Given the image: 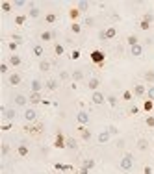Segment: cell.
Listing matches in <instances>:
<instances>
[{
	"label": "cell",
	"instance_id": "cell-38",
	"mask_svg": "<svg viewBox=\"0 0 154 174\" xmlns=\"http://www.w3.org/2000/svg\"><path fill=\"white\" fill-rule=\"evenodd\" d=\"M24 22H26V15H17L15 17V24L17 26H23Z\"/></svg>",
	"mask_w": 154,
	"mask_h": 174
},
{
	"label": "cell",
	"instance_id": "cell-32",
	"mask_svg": "<svg viewBox=\"0 0 154 174\" xmlns=\"http://www.w3.org/2000/svg\"><path fill=\"white\" fill-rule=\"evenodd\" d=\"M82 167H84V169H89V170H91V169L95 167V159H84V161H82Z\"/></svg>",
	"mask_w": 154,
	"mask_h": 174
},
{
	"label": "cell",
	"instance_id": "cell-58",
	"mask_svg": "<svg viewBox=\"0 0 154 174\" xmlns=\"http://www.w3.org/2000/svg\"><path fill=\"white\" fill-rule=\"evenodd\" d=\"M143 174H152V167H145V169H143Z\"/></svg>",
	"mask_w": 154,
	"mask_h": 174
},
{
	"label": "cell",
	"instance_id": "cell-34",
	"mask_svg": "<svg viewBox=\"0 0 154 174\" xmlns=\"http://www.w3.org/2000/svg\"><path fill=\"white\" fill-rule=\"evenodd\" d=\"M71 32H72V34H80V32H82V24L80 22H72L71 24Z\"/></svg>",
	"mask_w": 154,
	"mask_h": 174
},
{
	"label": "cell",
	"instance_id": "cell-29",
	"mask_svg": "<svg viewBox=\"0 0 154 174\" xmlns=\"http://www.w3.org/2000/svg\"><path fill=\"white\" fill-rule=\"evenodd\" d=\"M45 20H47L48 24H54V22L58 20V15H56V13H47V15H45Z\"/></svg>",
	"mask_w": 154,
	"mask_h": 174
},
{
	"label": "cell",
	"instance_id": "cell-62",
	"mask_svg": "<svg viewBox=\"0 0 154 174\" xmlns=\"http://www.w3.org/2000/svg\"><path fill=\"white\" fill-rule=\"evenodd\" d=\"M152 154H154V146H152Z\"/></svg>",
	"mask_w": 154,
	"mask_h": 174
},
{
	"label": "cell",
	"instance_id": "cell-41",
	"mask_svg": "<svg viewBox=\"0 0 154 174\" xmlns=\"http://www.w3.org/2000/svg\"><path fill=\"white\" fill-rule=\"evenodd\" d=\"M76 146H78V145H76V139L69 137V139H67V148H71V150H76Z\"/></svg>",
	"mask_w": 154,
	"mask_h": 174
},
{
	"label": "cell",
	"instance_id": "cell-16",
	"mask_svg": "<svg viewBox=\"0 0 154 174\" xmlns=\"http://www.w3.org/2000/svg\"><path fill=\"white\" fill-rule=\"evenodd\" d=\"M78 132H80V135H82L84 141H89V139H91V132H89L85 126H78Z\"/></svg>",
	"mask_w": 154,
	"mask_h": 174
},
{
	"label": "cell",
	"instance_id": "cell-9",
	"mask_svg": "<svg viewBox=\"0 0 154 174\" xmlns=\"http://www.w3.org/2000/svg\"><path fill=\"white\" fill-rule=\"evenodd\" d=\"M76 121H78L80 126H85L87 122H89V113H87V111H78V115H76Z\"/></svg>",
	"mask_w": 154,
	"mask_h": 174
},
{
	"label": "cell",
	"instance_id": "cell-19",
	"mask_svg": "<svg viewBox=\"0 0 154 174\" xmlns=\"http://www.w3.org/2000/svg\"><path fill=\"white\" fill-rule=\"evenodd\" d=\"M82 13H80V9L78 8H71L69 9V17H71V20H72V22H76V19H78Z\"/></svg>",
	"mask_w": 154,
	"mask_h": 174
},
{
	"label": "cell",
	"instance_id": "cell-61",
	"mask_svg": "<svg viewBox=\"0 0 154 174\" xmlns=\"http://www.w3.org/2000/svg\"><path fill=\"white\" fill-rule=\"evenodd\" d=\"M87 172H89V169H84V167L78 170V174H87Z\"/></svg>",
	"mask_w": 154,
	"mask_h": 174
},
{
	"label": "cell",
	"instance_id": "cell-53",
	"mask_svg": "<svg viewBox=\"0 0 154 174\" xmlns=\"http://www.w3.org/2000/svg\"><path fill=\"white\" fill-rule=\"evenodd\" d=\"M8 154H9V145L8 143H2V156L6 158Z\"/></svg>",
	"mask_w": 154,
	"mask_h": 174
},
{
	"label": "cell",
	"instance_id": "cell-6",
	"mask_svg": "<svg viewBox=\"0 0 154 174\" xmlns=\"http://www.w3.org/2000/svg\"><path fill=\"white\" fill-rule=\"evenodd\" d=\"M2 118H4V121H8V122H13L15 118H17V111L13 110V107H9V110H6V111H4Z\"/></svg>",
	"mask_w": 154,
	"mask_h": 174
},
{
	"label": "cell",
	"instance_id": "cell-52",
	"mask_svg": "<svg viewBox=\"0 0 154 174\" xmlns=\"http://www.w3.org/2000/svg\"><path fill=\"white\" fill-rule=\"evenodd\" d=\"M80 56H82V54H80V50H78V48L71 52V59H80Z\"/></svg>",
	"mask_w": 154,
	"mask_h": 174
},
{
	"label": "cell",
	"instance_id": "cell-49",
	"mask_svg": "<svg viewBox=\"0 0 154 174\" xmlns=\"http://www.w3.org/2000/svg\"><path fill=\"white\" fill-rule=\"evenodd\" d=\"M108 132H109V134H112V135H119V128L112 124V126H108Z\"/></svg>",
	"mask_w": 154,
	"mask_h": 174
},
{
	"label": "cell",
	"instance_id": "cell-33",
	"mask_svg": "<svg viewBox=\"0 0 154 174\" xmlns=\"http://www.w3.org/2000/svg\"><path fill=\"white\" fill-rule=\"evenodd\" d=\"M71 78H72L74 82H80V80L84 78V72H82V70H74V72L71 74Z\"/></svg>",
	"mask_w": 154,
	"mask_h": 174
},
{
	"label": "cell",
	"instance_id": "cell-43",
	"mask_svg": "<svg viewBox=\"0 0 154 174\" xmlns=\"http://www.w3.org/2000/svg\"><path fill=\"white\" fill-rule=\"evenodd\" d=\"M8 72H9L8 63H6V61H2V63H0V74H8Z\"/></svg>",
	"mask_w": 154,
	"mask_h": 174
},
{
	"label": "cell",
	"instance_id": "cell-59",
	"mask_svg": "<svg viewBox=\"0 0 154 174\" xmlns=\"http://www.w3.org/2000/svg\"><path fill=\"white\" fill-rule=\"evenodd\" d=\"M98 39H100V41H106L108 37H106V32H100V34H98Z\"/></svg>",
	"mask_w": 154,
	"mask_h": 174
},
{
	"label": "cell",
	"instance_id": "cell-55",
	"mask_svg": "<svg viewBox=\"0 0 154 174\" xmlns=\"http://www.w3.org/2000/svg\"><path fill=\"white\" fill-rule=\"evenodd\" d=\"M28 2H26V0H15V2H13V6L15 8H23V6H26Z\"/></svg>",
	"mask_w": 154,
	"mask_h": 174
},
{
	"label": "cell",
	"instance_id": "cell-36",
	"mask_svg": "<svg viewBox=\"0 0 154 174\" xmlns=\"http://www.w3.org/2000/svg\"><path fill=\"white\" fill-rule=\"evenodd\" d=\"M63 52H65V46L58 43V45L54 46V54H56V56H63Z\"/></svg>",
	"mask_w": 154,
	"mask_h": 174
},
{
	"label": "cell",
	"instance_id": "cell-37",
	"mask_svg": "<svg viewBox=\"0 0 154 174\" xmlns=\"http://www.w3.org/2000/svg\"><path fill=\"white\" fill-rule=\"evenodd\" d=\"M152 107H154V102H152V100H145V104H143V110H145L147 113H150Z\"/></svg>",
	"mask_w": 154,
	"mask_h": 174
},
{
	"label": "cell",
	"instance_id": "cell-10",
	"mask_svg": "<svg viewBox=\"0 0 154 174\" xmlns=\"http://www.w3.org/2000/svg\"><path fill=\"white\" fill-rule=\"evenodd\" d=\"M28 6H30V11H28V17L30 19H37L39 15H41V9L34 4V2H28Z\"/></svg>",
	"mask_w": 154,
	"mask_h": 174
},
{
	"label": "cell",
	"instance_id": "cell-13",
	"mask_svg": "<svg viewBox=\"0 0 154 174\" xmlns=\"http://www.w3.org/2000/svg\"><path fill=\"white\" fill-rule=\"evenodd\" d=\"M132 93H134L136 96H145V94H147V87H145V85H139V83H137V85H134V89H132Z\"/></svg>",
	"mask_w": 154,
	"mask_h": 174
},
{
	"label": "cell",
	"instance_id": "cell-15",
	"mask_svg": "<svg viewBox=\"0 0 154 174\" xmlns=\"http://www.w3.org/2000/svg\"><path fill=\"white\" fill-rule=\"evenodd\" d=\"M20 63H23V59H20V56H17V54H11V56H9V65H11V67H20Z\"/></svg>",
	"mask_w": 154,
	"mask_h": 174
},
{
	"label": "cell",
	"instance_id": "cell-56",
	"mask_svg": "<svg viewBox=\"0 0 154 174\" xmlns=\"http://www.w3.org/2000/svg\"><path fill=\"white\" fill-rule=\"evenodd\" d=\"M128 113H130V115H137V113H139V107H137V106H132L130 110H128Z\"/></svg>",
	"mask_w": 154,
	"mask_h": 174
},
{
	"label": "cell",
	"instance_id": "cell-30",
	"mask_svg": "<svg viewBox=\"0 0 154 174\" xmlns=\"http://www.w3.org/2000/svg\"><path fill=\"white\" fill-rule=\"evenodd\" d=\"M11 8H13L11 2H2V4H0V9H2L4 13H9V11H11Z\"/></svg>",
	"mask_w": 154,
	"mask_h": 174
},
{
	"label": "cell",
	"instance_id": "cell-24",
	"mask_svg": "<svg viewBox=\"0 0 154 174\" xmlns=\"http://www.w3.org/2000/svg\"><path fill=\"white\" fill-rule=\"evenodd\" d=\"M106 102L112 106V107H117V104H119V100H117L115 94H108V96H106Z\"/></svg>",
	"mask_w": 154,
	"mask_h": 174
},
{
	"label": "cell",
	"instance_id": "cell-11",
	"mask_svg": "<svg viewBox=\"0 0 154 174\" xmlns=\"http://www.w3.org/2000/svg\"><path fill=\"white\" fill-rule=\"evenodd\" d=\"M109 137H112V134H109L108 128H106V130H102V132L98 134L97 139H98V143H100V145H104V143H108V141H109Z\"/></svg>",
	"mask_w": 154,
	"mask_h": 174
},
{
	"label": "cell",
	"instance_id": "cell-21",
	"mask_svg": "<svg viewBox=\"0 0 154 174\" xmlns=\"http://www.w3.org/2000/svg\"><path fill=\"white\" fill-rule=\"evenodd\" d=\"M50 67H52V65H50V61H47V59H41V61H39V70H43V72H48V70H50Z\"/></svg>",
	"mask_w": 154,
	"mask_h": 174
},
{
	"label": "cell",
	"instance_id": "cell-1",
	"mask_svg": "<svg viewBox=\"0 0 154 174\" xmlns=\"http://www.w3.org/2000/svg\"><path fill=\"white\" fill-rule=\"evenodd\" d=\"M119 167H121V170H132V167H134V156L125 154L123 159L119 161Z\"/></svg>",
	"mask_w": 154,
	"mask_h": 174
},
{
	"label": "cell",
	"instance_id": "cell-48",
	"mask_svg": "<svg viewBox=\"0 0 154 174\" xmlns=\"http://www.w3.org/2000/svg\"><path fill=\"white\" fill-rule=\"evenodd\" d=\"M17 46H19V45H17V43H15V41H9V43H8V48H9V50H11L13 54L17 52Z\"/></svg>",
	"mask_w": 154,
	"mask_h": 174
},
{
	"label": "cell",
	"instance_id": "cell-60",
	"mask_svg": "<svg viewBox=\"0 0 154 174\" xmlns=\"http://www.w3.org/2000/svg\"><path fill=\"white\" fill-rule=\"evenodd\" d=\"M125 146V139H119L117 141V148H123Z\"/></svg>",
	"mask_w": 154,
	"mask_h": 174
},
{
	"label": "cell",
	"instance_id": "cell-46",
	"mask_svg": "<svg viewBox=\"0 0 154 174\" xmlns=\"http://www.w3.org/2000/svg\"><path fill=\"white\" fill-rule=\"evenodd\" d=\"M93 24H95V19L93 17H85V20H84L82 26H93Z\"/></svg>",
	"mask_w": 154,
	"mask_h": 174
},
{
	"label": "cell",
	"instance_id": "cell-42",
	"mask_svg": "<svg viewBox=\"0 0 154 174\" xmlns=\"http://www.w3.org/2000/svg\"><path fill=\"white\" fill-rule=\"evenodd\" d=\"M139 28L147 32L149 28H152V24H150V22H147V20H143V19H141V20H139Z\"/></svg>",
	"mask_w": 154,
	"mask_h": 174
},
{
	"label": "cell",
	"instance_id": "cell-63",
	"mask_svg": "<svg viewBox=\"0 0 154 174\" xmlns=\"http://www.w3.org/2000/svg\"><path fill=\"white\" fill-rule=\"evenodd\" d=\"M152 30H154V24H152Z\"/></svg>",
	"mask_w": 154,
	"mask_h": 174
},
{
	"label": "cell",
	"instance_id": "cell-3",
	"mask_svg": "<svg viewBox=\"0 0 154 174\" xmlns=\"http://www.w3.org/2000/svg\"><path fill=\"white\" fill-rule=\"evenodd\" d=\"M54 148H67V139L63 137V134L61 132H58L56 134V139H54Z\"/></svg>",
	"mask_w": 154,
	"mask_h": 174
},
{
	"label": "cell",
	"instance_id": "cell-35",
	"mask_svg": "<svg viewBox=\"0 0 154 174\" xmlns=\"http://www.w3.org/2000/svg\"><path fill=\"white\" fill-rule=\"evenodd\" d=\"M52 39H54L52 32H43V34H41V41H52Z\"/></svg>",
	"mask_w": 154,
	"mask_h": 174
},
{
	"label": "cell",
	"instance_id": "cell-23",
	"mask_svg": "<svg viewBox=\"0 0 154 174\" xmlns=\"http://www.w3.org/2000/svg\"><path fill=\"white\" fill-rule=\"evenodd\" d=\"M130 52H132V56H136V58H139L141 54H143V46H141V45H136V46H130Z\"/></svg>",
	"mask_w": 154,
	"mask_h": 174
},
{
	"label": "cell",
	"instance_id": "cell-50",
	"mask_svg": "<svg viewBox=\"0 0 154 174\" xmlns=\"http://www.w3.org/2000/svg\"><path fill=\"white\" fill-rule=\"evenodd\" d=\"M132 98H134V93L132 91H125L123 93V100H132Z\"/></svg>",
	"mask_w": 154,
	"mask_h": 174
},
{
	"label": "cell",
	"instance_id": "cell-47",
	"mask_svg": "<svg viewBox=\"0 0 154 174\" xmlns=\"http://www.w3.org/2000/svg\"><path fill=\"white\" fill-rule=\"evenodd\" d=\"M145 124H147L149 128H154V117H152V115H149V117L145 118Z\"/></svg>",
	"mask_w": 154,
	"mask_h": 174
},
{
	"label": "cell",
	"instance_id": "cell-17",
	"mask_svg": "<svg viewBox=\"0 0 154 174\" xmlns=\"http://www.w3.org/2000/svg\"><path fill=\"white\" fill-rule=\"evenodd\" d=\"M98 85H100V80H98V78H89V82H87V87H89L93 93L98 89Z\"/></svg>",
	"mask_w": 154,
	"mask_h": 174
},
{
	"label": "cell",
	"instance_id": "cell-2",
	"mask_svg": "<svg viewBox=\"0 0 154 174\" xmlns=\"http://www.w3.org/2000/svg\"><path fill=\"white\" fill-rule=\"evenodd\" d=\"M89 58H91V61H93V63H97V65H98V67H104L106 56H104V52H102V50H93V52L89 54Z\"/></svg>",
	"mask_w": 154,
	"mask_h": 174
},
{
	"label": "cell",
	"instance_id": "cell-45",
	"mask_svg": "<svg viewBox=\"0 0 154 174\" xmlns=\"http://www.w3.org/2000/svg\"><path fill=\"white\" fill-rule=\"evenodd\" d=\"M11 128H13V122H4L2 126H0V130H2V132H9Z\"/></svg>",
	"mask_w": 154,
	"mask_h": 174
},
{
	"label": "cell",
	"instance_id": "cell-5",
	"mask_svg": "<svg viewBox=\"0 0 154 174\" xmlns=\"http://www.w3.org/2000/svg\"><path fill=\"white\" fill-rule=\"evenodd\" d=\"M24 121L26 122H34L35 121V118H37V113H35V110H34V107H28V110L24 111Z\"/></svg>",
	"mask_w": 154,
	"mask_h": 174
},
{
	"label": "cell",
	"instance_id": "cell-54",
	"mask_svg": "<svg viewBox=\"0 0 154 174\" xmlns=\"http://www.w3.org/2000/svg\"><path fill=\"white\" fill-rule=\"evenodd\" d=\"M69 78H71V74H69L67 70H61V72H60V80H69Z\"/></svg>",
	"mask_w": 154,
	"mask_h": 174
},
{
	"label": "cell",
	"instance_id": "cell-14",
	"mask_svg": "<svg viewBox=\"0 0 154 174\" xmlns=\"http://www.w3.org/2000/svg\"><path fill=\"white\" fill-rule=\"evenodd\" d=\"M43 85L39 80H32V83H30V89H32V93H41V89H43Z\"/></svg>",
	"mask_w": 154,
	"mask_h": 174
},
{
	"label": "cell",
	"instance_id": "cell-25",
	"mask_svg": "<svg viewBox=\"0 0 154 174\" xmlns=\"http://www.w3.org/2000/svg\"><path fill=\"white\" fill-rule=\"evenodd\" d=\"M149 148V141L147 139H137V150H147Z\"/></svg>",
	"mask_w": 154,
	"mask_h": 174
},
{
	"label": "cell",
	"instance_id": "cell-28",
	"mask_svg": "<svg viewBox=\"0 0 154 174\" xmlns=\"http://www.w3.org/2000/svg\"><path fill=\"white\" fill-rule=\"evenodd\" d=\"M39 130H41V126H30V124L24 126V132H26V134H37Z\"/></svg>",
	"mask_w": 154,
	"mask_h": 174
},
{
	"label": "cell",
	"instance_id": "cell-4",
	"mask_svg": "<svg viewBox=\"0 0 154 174\" xmlns=\"http://www.w3.org/2000/svg\"><path fill=\"white\" fill-rule=\"evenodd\" d=\"M20 82H23V78H20V74H17V72H11V74L8 76V83L13 85V87L20 85Z\"/></svg>",
	"mask_w": 154,
	"mask_h": 174
},
{
	"label": "cell",
	"instance_id": "cell-44",
	"mask_svg": "<svg viewBox=\"0 0 154 174\" xmlns=\"http://www.w3.org/2000/svg\"><path fill=\"white\" fill-rule=\"evenodd\" d=\"M147 98L154 102V85H150V87H149V89H147Z\"/></svg>",
	"mask_w": 154,
	"mask_h": 174
},
{
	"label": "cell",
	"instance_id": "cell-18",
	"mask_svg": "<svg viewBox=\"0 0 154 174\" xmlns=\"http://www.w3.org/2000/svg\"><path fill=\"white\" fill-rule=\"evenodd\" d=\"M17 154H19L20 158H26V156L30 154V148H28L26 145H19V146H17Z\"/></svg>",
	"mask_w": 154,
	"mask_h": 174
},
{
	"label": "cell",
	"instance_id": "cell-57",
	"mask_svg": "<svg viewBox=\"0 0 154 174\" xmlns=\"http://www.w3.org/2000/svg\"><path fill=\"white\" fill-rule=\"evenodd\" d=\"M13 41L17 43V45H20V43H23V37H20V35H13Z\"/></svg>",
	"mask_w": 154,
	"mask_h": 174
},
{
	"label": "cell",
	"instance_id": "cell-27",
	"mask_svg": "<svg viewBox=\"0 0 154 174\" xmlns=\"http://www.w3.org/2000/svg\"><path fill=\"white\" fill-rule=\"evenodd\" d=\"M54 169H56V170H60V172L72 170V167H71V165H63V163H56V165H54Z\"/></svg>",
	"mask_w": 154,
	"mask_h": 174
},
{
	"label": "cell",
	"instance_id": "cell-31",
	"mask_svg": "<svg viewBox=\"0 0 154 174\" xmlns=\"http://www.w3.org/2000/svg\"><path fill=\"white\" fill-rule=\"evenodd\" d=\"M104 32H106V37H108V39H113V37L117 35V30H115L113 26H109V28H108V30H104Z\"/></svg>",
	"mask_w": 154,
	"mask_h": 174
},
{
	"label": "cell",
	"instance_id": "cell-8",
	"mask_svg": "<svg viewBox=\"0 0 154 174\" xmlns=\"http://www.w3.org/2000/svg\"><path fill=\"white\" fill-rule=\"evenodd\" d=\"M91 100H93V104H97V106H102V104L106 102V96H104L100 91H95L93 96H91Z\"/></svg>",
	"mask_w": 154,
	"mask_h": 174
},
{
	"label": "cell",
	"instance_id": "cell-26",
	"mask_svg": "<svg viewBox=\"0 0 154 174\" xmlns=\"http://www.w3.org/2000/svg\"><path fill=\"white\" fill-rule=\"evenodd\" d=\"M76 8L80 9V13H85L87 9H89V2H85V0H80V2H78V6H76Z\"/></svg>",
	"mask_w": 154,
	"mask_h": 174
},
{
	"label": "cell",
	"instance_id": "cell-7",
	"mask_svg": "<svg viewBox=\"0 0 154 174\" xmlns=\"http://www.w3.org/2000/svg\"><path fill=\"white\" fill-rule=\"evenodd\" d=\"M28 100H30L32 106H37V104H43V100H45V98L41 96V93H30Z\"/></svg>",
	"mask_w": 154,
	"mask_h": 174
},
{
	"label": "cell",
	"instance_id": "cell-40",
	"mask_svg": "<svg viewBox=\"0 0 154 174\" xmlns=\"http://www.w3.org/2000/svg\"><path fill=\"white\" fill-rule=\"evenodd\" d=\"M143 76H145V80H147L149 83H154V70H147Z\"/></svg>",
	"mask_w": 154,
	"mask_h": 174
},
{
	"label": "cell",
	"instance_id": "cell-20",
	"mask_svg": "<svg viewBox=\"0 0 154 174\" xmlns=\"http://www.w3.org/2000/svg\"><path fill=\"white\" fill-rule=\"evenodd\" d=\"M32 54H34L35 58H43V54H45V48H43L41 45H35L34 48H32Z\"/></svg>",
	"mask_w": 154,
	"mask_h": 174
},
{
	"label": "cell",
	"instance_id": "cell-12",
	"mask_svg": "<svg viewBox=\"0 0 154 174\" xmlns=\"http://www.w3.org/2000/svg\"><path fill=\"white\" fill-rule=\"evenodd\" d=\"M13 100H15V106H19V107H24V106L30 102V100H28V96H24V94H17Z\"/></svg>",
	"mask_w": 154,
	"mask_h": 174
},
{
	"label": "cell",
	"instance_id": "cell-39",
	"mask_svg": "<svg viewBox=\"0 0 154 174\" xmlns=\"http://www.w3.org/2000/svg\"><path fill=\"white\" fill-rule=\"evenodd\" d=\"M126 43H128L130 46H136V45H139V43H137V37H136V35H128V37H126Z\"/></svg>",
	"mask_w": 154,
	"mask_h": 174
},
{
	"label": "cell",
	"instance_id": "cell-22",
	"mask_svg": "<svg viewBox=\"0 0 154 174\" xmlns=\"http://www.w3.org/2000/svg\"><path fill=\"white\" fill-rule=\"evenodd\" d=\"M58 85H60V83H58V80H54V78H52V80H48V82L45 83V87H47L48 91H56V89H58Z\"/></svg>",
	"mask_w": 154,
	"mask_h": 174
},
{
	"label": "cell",
	"instance_id": "cell-51",
	"mask_svg": "<svg viewBox=\"0 0 154 174\" xmlns=\"http://www.w3.org/2000/svg\"><path fill=\"white\" fill-rule=\"evenodd\" d=\"M143 20H147V22L154 24V17H152V13H145V15H143Z\"/></svg>",
	"mask_w": 154,
	"mask_h": 174
}]
</instances>
